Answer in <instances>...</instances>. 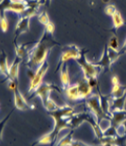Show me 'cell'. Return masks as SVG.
Masks as SVG:
<instances>
[{"label": "cell", "mask_w": 126, "mask_h": 146, "mask_svg": "<svg viewBox=\"0 0 126 146\" xmlns=\"http://www.w3.org/2000/svg\"><path fill=\"white\" fill-rule=\"evenodd\" d=\"M111 125L117 128L126 121V110L123 111H115L110 112Z\"/></svg>", "instance_id": "30bf717a"}, {"label": "cell", "mask_w": 126, "mask_h": 146, "mask_svg": "<svg viewBox=\"0 0 126 146\" xmlns=\"http://www.w3.org/2000/svg\"><path fill=\"white\" fill-rule=\"evenodd\" d=\"M22 59L16 56L14 61L9 68V80L14 81L18 84V73H19V66L21 64Z\"/></svg>", "instance_id": "9a60e30c"}, {"label": "cell", "mask_w": 126, "mask_h": 146, "mask_svg": "<svg viewBox=\"0 0 126 146\" xmlns=\"http://www.w3.org/2000/svg\"><path fill=\"white\" fill-rule=\"evenodd\" d=\"M107 54H108L109 58H110L111 63H114L122 54H124V51L118 52V51H116V50H113V49L107 47Z\"/></svg>", "instance_id": "d4e9b609"}, {"label": "cell", "mask_w": 126, "mask_h": 146, "mask_svg": "<svg viewBox=\"0 0 126 146\" xmlns=\"http://www.w3.org/2000/svg\"><path fill=\"white\" fill-rule=\"evenodd\" d=\"M72 146H88L87 144L83 143V142H80V141H74V142H72Z\"/></svg>", "instance_id": "836d02e7"}, {"label": "cell", "mask_w": 126, "mask_h": 146, "mask_svg": "<svg viewBox=\"0 0 126 146\" xmlns=\"http://www.w3.org/2000/svg\"><path fill=\"white\" fill-rule=\"evenodd\" d=\"M14 45H15L16 56L20 57L22 60H24V59H27V55H28L27 46H28V44H24V43L17 44L16 42H14Z\"/></svg>", "instance_id": "44dd1931"}, {"label": "cell", "mask_w": 126, "mask_h": 146, "mask_svg": "<svg viewBox=\"0 0 126 146\" xmlns=\"http://www.w3.org/2000/svg\"><path fill=\"white\" fill-rule=\"evenodd\" d=\"M86 104H87L88 110L90 111V113L93 114L98 123L104 118H110V116L107 115L103 111L98 95H91L90 97H88L86 100Z\"/></svg>", "instance_id": "8992f818"}, {"label": "cell", "mask_w": 126, "mask_h": 146, "mask_svg": "<svg viewBox=\"0 0 126 146\" xmlns=\"http://www.w3.org/2000/svg\"><path fill=\"white\" fill-rule=\"evenodd\" d=\"M44 31L48 32V33H50V34H52V35L54 34V31H55V25H54V24H53L52 22H50L48 25H45Z\"/></svg>", "instance_id": "d6a6232c"}, {"label": "cell", "mask_w": 126, "mask_h": 146, "mask_svg": "<svg viewBox=\"0 0 126 146\" xmlns=\"http://www.w3.org/2000/svg\"><path fill=\"white\" fill-rule=\"evenodd\" d=\"M72 135H74V129H72V130L69 132L68 135H66L62 139H60L56 146H72V142H74Z\"/></svg>", "instance_id": "7402d4cb"}, {"label": "cell", "mask_w": 126, "mask_h": 146, "mask_svg": "<svg viewBox=\"0 0 126 146\" xmlns=\"http://www.w3.org/2000/svg\"><path fill=\"white\" fill-rule=\"evenodd\" d=\"M117 134H118V136H120V137H122V136L126 135V128L123 124L117 127Z\"/></svg>", "instance_id": "1f68e13d"}, {"label": "cell", "mask_w": 126, "mask_h": 146, "mask_svg": "<svg viewBox=\"0 0 126 146\" xmlns=\"http://www.w3.org/2000/svg\"><path fill=\"white\" fill-rule=\"evenodd\" d=\"M107 47L113 49V50H116V51H118V50H119V40H118L117 36H111V38L109 39V41L107 43Z\"/></svg>", "instance_id": "83f0119b"}, {"label": "cell", "mask_w": 126, "mask_h": 146, "mask_svg": "<svg viewBox=\"0 0 126 146\" xmlns=\"http://www.w3.org/2000/svg\"><path fill=\"white\" fill-rule=\"evenodd\" d=\"M11 113H12V111L11 112H9V113L7 115V117H5L3 120L0 122V141H1V140H2V133H3V129H4V127H5V125H6V124H7V122H8V120H9V116L11 115Z\"/></svg>", "instance_id": "f546056e"}, {"label": "cell", "mask_w": 126, "mask_h": 146, "mask_svg": "<svg viewBox=\"0 0 126 146\" xmlns=\"http://www.w3.org/2000/svg\"><path fill=\"white\" fill-rule=\"evenodd\" d=\"M96 66H99L101 67L103 69L105 68H109L111 66V61H110V58H109L108 54H107V44L105 46V50H104V52H103V55L100 59V61L94 63Z\"/></svg>", "instance_id": "d6986e66"}, {"label": "cell", "mask_w": 126, "mask_h": 146, "mask_svg": "<svg viewBox=\"0 0 126 146\" xmlns=\"http://www.w3.org/2000/svg\"><path fill=\"white\" fill-rule=\"evenodd\" d=\"M112 18H113V25H114L115 29H118V28L121 27L122 25H124L123 19H122L121 13L119 11L115 12L114 14L112 15Z\"/></svg>", "instance_id": "603a6c76"}, {"label": "cell", "mask_w": 126, "mask_h": 146, "mask_svg": "<svg viewBox=\"0 0 126 146\" xmlns=\"http://www.w3.org/2000/svg\"><path fill=\"white\" fill-rule=\"evenodd\" d=\"M58 44V43L53 38V35L44 31L39 41L36 43V45L30 51H28L25 66H27L28 68L32 69V70L38 68L46 61L50 50Z\"/></svg>", "instance_id": "6da1fadb"}, {"label": "cell", "mask_w": 126, "mask_h": 146, "mask_svg": "<svg viewBox=\"0 0 126 146\" xmlns=\"http://www.w3.org/2000/svg\"><path fill=\"white\" fill-rule=\"evenodd\" d=\"M123 125H124V127H125V128H126V121H125V122L123 123Z\"/></svg>", "instance_id": "74e56055"}, {"label": "cell", "mask_w": 126, "mask_h": 146, "mask_svg": "<svg viewBox=\"0 0 126 146\" xmlns=\"http://www.w3.org/2000/svg\"><path fill=\"white\" fill-rule=\"evenodd\" d=\"M29 19L30 18H27V17H22V18L19 19L17 25H16L14 42H16V39L18 38L19 36H21V34L28 31V29H29Z\"/></svg>", "instance_id": "5bb4252c"}, {"label": "cell", "mask_w": 126, "mask_h": 146, "mask_svg": "<svg viewBox=\"0 0 126 146\" xmlns=\"http://www.w3.org/2000/svg\"><path fill=\"white\" fill-rule=\"evenodd\" d=\"M39 9H34V8H26L24 11H23L21 14H19V17H27V18H31L32 16H34L35 14H37Z\"/></svg>", "instance_id": "484cf974"}, {"label": "cell", "mask_w": 126, "mask_h": 146, "mask_svg": "<svg viewBox=\"0 0 126 146\" xmlns=\"http://www.w3.org/2000/svg\"><path fill=\"white\" fill-rule=\"evenodd\" d=\"M27 8L39 9L42 5L45 4V0H22Z\"/></svg>", "instance_id": "cb8c5ba5"}, {"label": "cell", "mask_w": 126, "mask_h": 146, "mask_svg": "<svg viewBox=\"0 0 126 146\" xmlns=\"http://www.w3.org/2000/svg\"><path fill=\"white\" fill-rule=\"evenodd\" d=\"M49 68V64L47 61H45L44 64H42L40 67L36 69L34 76L30 80V85H29L28 93L32 94L38 89V87L42 84V79H44L45 73L47 72Z\"/></svg>", "instance_id": "ba28073f"}, {"label": "cell", "mask_w": 126, "mask_h": 146, "mask_svg": "<svg viewBox=\"0 0 126 146\" xmlns=\"http://www.w3.org/2000/svg\"><path fill=\"white\" fill-rule=\"evenodd\" d=\"M124 49H126V40H125V42H124L123 46H122V48H121V51H123Z\"/></svg>", "instance_id": "d590c367"}, {"label": "cell", "mask_w": 126, "mask_h": 146, "mask_svg": "<svg viewBox=\"0 0 126 146\" xmlns=\"http://www.w3.org/2000/svg\"><path fill=\"white\" fill-rule=\"evenodd\" d=\"M58 91L59 88L58 86H56L55 84H48V82H42L38 87V89L34 93H32V96L30 98L33 97H39L42 99V105H44V109L47 111H55L59 108V106L56 103V102L50 98V93L52 91Z\"/></svg>", "instance_id": "3957f363"}, {"label": "cell", "mask_w": 126, "mask_h": 146, "mask_svg": "<svg viewBox=\"0 0 126 146\" xmlns=\"http://www.w3.org/2000/svg\"><path fill=\"white\" fill-rule=\"evenodd\" d=\"M98 125H99V127H100L101 130L103 132L105 131L111 125V120H110V118H104L103 120H101L100 122L98 123Z\"/></svg>", "instance_id": "4316f807"}, {"label": "cell", "mask_w": 126, "mask_h": 146, "mask_svg": "<svg viewBox=\"0 0 126 146\" xmlns=\"http://www.w3.org/2000/svg\"><path fill=\"white\" fill-rule=\"evenodd\" d=\"M126 103V93L120 98H111L110 104H109V111H123L125 110Z\"/></svg>", "instance_id": "8fae6325"}, {"label": "cell", "mask_w": 126, "mask_h": 146, "mask_svg": "<svg viewBox=\"0 0 126 146\" xmlns=\"http://www.w3.org/2000/svg\"><path fill=\"white\" fill-rule=\"evenodd\" d=\"M65 94H66V97L72 101H76V100H80L81 99L77 84L74 85H70L65 90Z\"/></svg>", "instance_id": "e0dca14e"}, {"label": "cell", "mask_w": 126, "mask_h": 146, "mask_svg": "<svg viewBox=\"0 0 126 146\" xmlns=\"http://www.w3.org/2000/svg\"><path fill=\"white\" fill-rule=\"evenodd\" d=\"M60 81H61V85L62 88L66 90L70 85H71V79H70V74H69V68L64 63L60 67Z\"/></svg>", "instance_id": "2e32d148"}, {"label": "cell", "mask_w": 126, "mask_h": 146, "mask_svg": "<svg viewBox=\"0 0 126 146\" xmlns=\"http://www.w3.org/2000/svg\"><path fill=\"white\" fill-rule=\"evenodd\" d=\"M125 88H126V86H125Z\"/></svg>", "instance_id": "f35d334b"}, {"label": "cell", "mask_w": 126, "mask_h": 146, "mask_svg": "<svg viewBox=\"0 0 126 146\" xmlns=\"http://www.w3.org/2000/svg\"><path fill=\"white\" fill-rule=\"evenodd\" d=\"M13 94H14V105L16 109L20 110V111H27V110L36 108L34 105H29L26 102L24 96L21 94V92L19 90V86H17L13 90Z\"/></svg>", "instance_id": "9c48e42d"}, {"label": "cell", "mask_w": 126, "mask_h": 146, "mask_svg": "<svg viewBox=\"0 0 126 146\" xmlns=\"http://www.w3.org/2000/svg\"><path fill=\"white\" fill-rule=\"evenodd\" d=\"M99 92V98H100V102H101V107L103 109L105 113L107 115L110 116V111H109V104H110V99H111V95L109 96H105V95H102L100 90H98Z\"/></svg>", "instance_id": "ffe728a7"}, {"label": "cell", "mask_w": 126, "mask_h": 146, "mask_svg": "<svg viewBox=\"0 0 126 146\" xmlns=\"http://www.w3.org/2000/svg\"><path fill=\"white\" fill-rule=\"evenodd\" d=\"M77 86H78V90H79V94H80L81 99L88 98V97L91 96L92 87L89 85L88 80L86 78L80 80V81L77 82Z\"/></svg>", "instance_id": "7c38bea8"}, {"label": "cell", "mask_w": 126, "mask_h": 146, "mask_svg": "<svg viewBox=\"0 0 126 146\" xmlns=\"http://www.w3.org/2000/svg\"><path fill=\"white\" fill-rule=\"evenodd\" d=\"M86 51L83 52V54L81 55L80 58L76 59V63L80 66V68H82L83 74H84V78L87 80L88 79H97L98 75L100 74V72L102 70V68L99 66H96L95 64L88 62L86 57Z\"/></svg>", "instance_id": "5b68a950"}, {"label": "cell", "mask_w": 126, "mask_h": 146, "mask_svg": "<svg viewBox=\"0 0 126 146\" xmlns=\"http://www.w3.org/2000/svg\"><path fill=\"white\" fill-rule=\"evenodd\" d=\"M117 11H118L117 9H116V7L114 5H108L105 7V12L107 13V15H110V16H112Z\"/></svg>", "instance_id": "4dcf8cb0"}, {"label": "cell", "mask_w": 126, "mask_h": 146, "mask_svg": "<svg viewBox=\"0 0 126 146\" xmlns=\"http://www.w3.org/2000/svg\"><path fill=\"white\" fill-rule=\"evenodd\" d=\"M48 113L55 121L54 129L49 133L53 142H54L57 140L58 133L62 129L71 127L70 121H71V116L74 114V110L70 106H63V107H59L55 111H48Z\"/></svg>", "instance_id": "7a4b0ae2"}, {"label": "cell", "mask_w": 126, "mask_h": 146, "mask_svg": "<svg viewBox=\"0 0 126 146\" xmlns=\"http://www.w3.org/2000/svg\"><path fill=\"white\" fill-rule=\"evenodd\" d=\"M109 1H110V0H102L103 3H108Z\"/></svg>", "instance_id": "8d00e7d4"}, {"label": "cell", "mask_w": 126, "mask_h": 146, "mask_svg": "<svg viewBox=\"0 0 126 146\" xmlns=\"http://www.w3.org/2000/svg\"><path fill=\"white\" fill-rule=\"evenodd\" d=\"M27 8L22 0H2L0 2V27L3 32L8 30V21H7L5 11H11L17 14L21 13Z\"/></svg>", "instance_id": "277c9868"}, {"label": "cell", "mask_w": 126, "mask_h": 146, "mask_svg": "<svg viewBox=\"0 0 126 146\" xmlns=\"http://www.w3.org/2000/svg\"><path fill=\"white\" fill-rule=\"evenodd\" d=\"M38 20L40 21V23L44 25V26H45L46 25H48L49 23L51 22V21H50V19H49V17H48L47 13H46L45 11L42 12L41 14H40V15L38 16Z\"/></svg>", "instance_id": "f1b7e54d"}, {"label": "cell", "mask_w": 126, "mask_h": 146, "mask_svg": "<svg viewBox=\"0 0 126 146\" xmlns=\"http://www.w3.org/2000/svg\"><path fill=\"white\" fill-rule=\"evenodd\" d=\"M82 54H83V51H81L76 45L69 44V45L64 46V48L62 49V52L60 55V59H59V61H58V67L60 68L64 63L71 60V59L76 60V59L80 58Z\"/></svg>", "instance_id": "52a82bcc"}, {"label": "cell", "mask_w": 126, "mask_h": 146, "mask_svg": "<svg viewBox=\"0 0 126 146\" xmlns=\"http://www.w3.org/2000/svg\"><path fill=\"white\" fill-rule=\"evenodd\" d=\"M112 91H111V97L112 98H120L123 96L126 93V88L124 86L121 85L120 82H119V78L117 76H113L112 77Z\"/></svg>", "instance_id": "4fadbf2b"}, {"label": "cell", "mask_w": 126, "mask_h": 146, "mask_svg": "<svg viewBox=\"0 0 126 146\" xmlns=\"http://www.w3.org/2000/svg\"><path fill=\"white\" fill-rule=\"evenodd\" d=\"M9 66L7 62V54L4 51L0 52V73L5 76L7 79H9Z\"/></svg>", "instance_id": "ac0fdd59"}, {"label": "cell", "mask_w": 126, "mask_h": 146, "mask_svg": "<svg viewBox=\"0 0 126 146\" xmlns=\"http://www.w3.org/2000/svg\"><path fill=\"white\" fill-rule=\"evenodd\" d=\"M45 4L47 5V6H49L51 4V0H45Z\"/></svg>", "instance_id": "e575fe53"}]
</instances>
